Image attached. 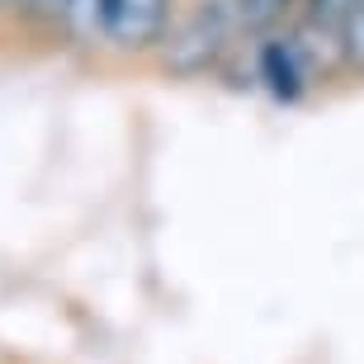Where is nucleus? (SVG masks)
<instances>
[{"label": "nucleus", "mask_w": 364, "mask_h": 364, "mask_svg": "<svg viewBox=\"0 0 364 364\" xmlns=\"http://www.w3.org/2000/svg\"><path fill=\"white\" fill-rule=\"evenodd\" d=\"M341 53H346V62H350V67L364 71V0H355L350 24H346V33H341Z\"/></svg>", "instance_id": "obj_7"}, {"label": "nucleus", "mask_w": 364, "mask_h": 364, "mask_svg": "<svg viewBox=\"0 0 364 364\" xmlns=\"http://www.w3.org/2000/svg\"><path fill=\"white\" fill-rule=\"evenodd\" d=\"M256 76L274 100H284V105H294L298 95L308 90L312 57H308V48L298 43V33L294 38H289V33H265V38H256Z\"/></svg>", "instance_id": "obj_2"}, {"label": "nucleus", "mask_w": 364, "mask_h": 364, "mask_svg": "<svg viewBox=\"0 0 364 364\" xmlns=\"http://www.w3.org/2000/svg\"><path fill=\"white\" fill-rule=\"evenodd\" d=\"M303 5V33H298V43L312 48L317 43H326V48H341V33H346V24H350V10H355V0H298ZM317 67V62H312Z\"/></svg>", "instance_id": "obj_4"}, {"label": "nucleus", "mask_w": 364, "mask_h": 364, "mask_svg": "<svg viewBox=\"0 0 364 364\" xmlns=\"http://www.w3.org/2000/svg\"><path fill=\"white\" fill-rule=\"evenodd\" d=\"M166 28H171V0H109L100 38L123 53H142L166 38Z\"/></svg>", "instance_id": "obj_3"}, {"label": "nucleus", "mask_w": 364, "mask_h": 364, "mask_svg": "<svg viewBox=\"0 0 364 364\" xmlns=\"http://www.w3.org/2000/svg\"><path fill=\"white\" fill-rule=\"evenodd\" d=\"M294 5H298V0H232V19H237L242 33L265 38V33H279L284 14L294 10Z\"/></svg>", "instance_id": "obj_5"}, {"label": "nucleus", "mask_w": 364, "mask_h": 364, "mask_svg": "<svg viewBox=\"0 0 364 364\" xmlns=\"http://www.w3.org/2000/svg\"><path fill=\"white\" fill-rule=\"evenodd\" d=\"M232 28H237L232 5H223V0H199L176 28H166V38H161L166 43V67L180 71V76L208 71L218 62V53L228 48Z\"/></svg>", "instance_id": "obj_1"}, {"label": "nucleus", "mask_w": 364, "mask_h": 364, "mask_svg": "<svg viewBox=\"0 0 364 364\" xmlns=\"http://www.w3.org/2000/svg\"><path fill=\"white\" fill-rule=\"evenodd\" d=\"M105 10L109 0H67V10H62V19L71 24V33L85 43L100 38V28H105Z\"/></svg>", "instance_id": "obj_6"}, {"label": "nucleus", "mask_w": 364, "mask_h": 364, "mask_svg": "<svg viewBox=\"0 0 364 364\" xmlns=\"http://www.w3.org/2000/svg\"><path fill=\"white\" fill-rule=\"evenodd\" d=\"M19 5H28L33 14H53V19L67 10V0H19Z\"/></svg>", "instance_id": "obj_8"}]
</instances>
